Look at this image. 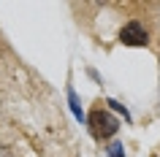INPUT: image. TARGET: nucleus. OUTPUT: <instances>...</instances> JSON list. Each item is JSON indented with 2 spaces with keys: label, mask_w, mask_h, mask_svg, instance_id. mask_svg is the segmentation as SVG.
I'll list each match as a JSON object with an SVG mask.
<instances>
[{
  "label": "nucleus",
  "mask_w": 160,
  "mask_h": 157,
  "mask_svg": "<svg viewBox=\"0 0 160 157\" xmlns=\"http://www.w3.org/2000/svg\"><path fill=\"white\" fill-rule=\"evenodd\" d=\"M87 122H90V127H92L95 138H109V135H114V133H117V127H119V122L109 114V111H103V108L92 111Z\"/></svg>",
  "instance_id": "f257e3e1"
},
{
  "label": "nucleus",
  "mask_w": 160,
  "mask_h": 157,
  "mask_svg": "<svg viewBox=\"0 0 160 157\" xmlns=\"http://www.w3.org/2000/svg\"><path fill=\"white\" fill-rule=\"evenodd\" d=\"M119 41L125 43V46H147L149 43V33L144 30L141 22H128L119 30Z\"/></svg>",
  "instance_id": "f03ea898"
},
{
  "label": "nucleus",
  "mask_w": 160,
  "mask_h": 157,
  "mask_svg": "<svg viewBox=\"0 0 160 157\" xmlns=\"http://www.w3.org/2000/svg\"><path fill=\"white\" fill-rule=\"evenodd\" d=\"M68 100H71V108H73V114L79 116V119H82L84 114H82V106H79V100H76V95H73V92H68Z\"/></svg>",
  "instance_id": "7ed1b4c3"
},
{
  "label": "nucleus",
  "mask_w": 160,
  "mask_h": 157,
  "mask_svg": "<svg viewBox=\"0 0 160 157\" xmlns=\"http://www.w3.org/2000/svg\"><path fill=\"white\" fill-rule=\"evenodd\" d=\"M109 157H125L122 144H111V146H109Z\"/></svg>",
  "instance_id": "20e7f679"
},
{
  "label": "nucleus",
  "mask_w": 160,
  "mask_h": 157,
  "mask_svg": "<svg viewBox=\"0 0 160 157\" xmlns=\"http://www.w3.org/2000/svg\"><path fill=\"white\" fill-rule=\"evenodd\" d=\"M109 106L114 108V111H119V114H125V119H130V116H128V108L122 106V103H117V100H109Z\"/></svg>",
  "instance_id": "39448f33"
}]
</instances>
